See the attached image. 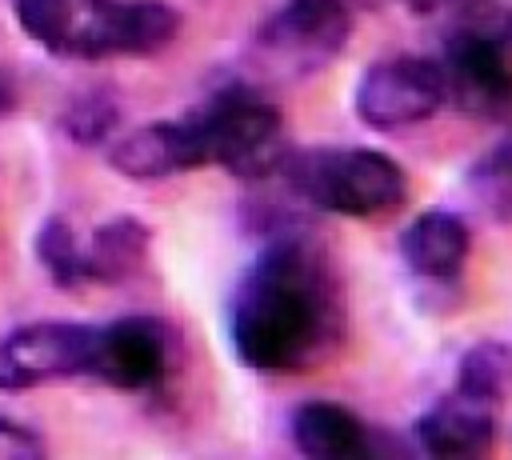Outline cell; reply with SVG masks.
<instances>
[{
	"instance_id": "1",
	"label": "cell",
	"mask_w": 512,
	"mask_h": 460,
	"mask_svg": "<svg viewBox=\"0 0 512 460\" xmlns=\"http://www.w3.org/2000/svg\"><path fill=\"white\" fill-rule=\"evenodd\" d=\"M348 332V304L336 268L304 236H280L244 272L228 336L240 364L256 372H308Z\"/></svg>"
},
{
	"instance_id": "2",
	"label": "cell",
	"mask_w": 512,
	"mask_h": 460,
	"mask_svg": "<svg viewBox=\"0 0 512 460\" xmlns=\"http://www.w3.org/2000/svg\"><path fill=\"white\" fill-rule=\"evenodd\" d=\"M16 24L48 52L72 60L152 56L180 32L164 0H12Z\"/></svg>"
},
{
	"instance_id": "3",
	"label": "cell",
	"mask_w": 512,
	"mask_h": 460,
	"mask_svg": "<svg viewBox=\"0 0 512 460\" xmlns=\"http://www.w3.org/2000/svg\"><path fill=\"white\" fill-rule=\"evenodd\" d=\"M292 192L332 216H384L408 200V172L380 148H304L280 164Z\"/></svg>"
},
{
	"instance_id": "4",
	"label": "cell",
	"mask_w": 512,
	"mask_h": 460,
	"mask_svg": "<svg viewBox=\"0 0 512 460\" xmlns=\"http://www.w3.org/2000/svg\"><path fill=\"white\" fill-rule=\"evenodd\" d=\"M196 148V168L216 164L240 180H264L280 172L288 156L284 116L260 92L232 84L216 92L204 108L184 116Z\"/></svg>"
},
{
	"instance_id": "5",
	"label": "cell",
	"mask_w": 512,
	"mask_h": 460,
	"mask_svg": "<svg viewBox=\"0 0 512 460\" xmlns=\"http://www.w3.org/2000/svg\"><path fill=\"white\" fill-rule=\"evenodd\" d=\"M352 108L372 132L412 128L444 108L440 64L432 56H384L364 68Z\"/></svg>"
},
{
	"instance_id": "6",
	"label": "cell",
	"mask_w": 512,
	"mask_h": 460,
	"mask_svg": "<svg viewBox=\"0 0 512 460\" xmlns=\"http://www.w3.org/2000/svg\"><path fill=\"white\" fill-rule=\"evenodd\" d=\"M352 36L348 0H288L256 36L276 76H312L332 64Z\"/></svg>"
},
{
	"instance_id": "7",
	"label": "cell",
	"mask_w": 512,
	"mask_h": 460,
	"mask_svg": "<svg viewBox=\"0 0 512 460\" xmlns=\"http://www.w3.org/2000/svg\"><path fill=\"white\" fill-rule=\"evenodd\" d=\"M92 356H96V324L40 320L12 328L0 340V388L24 392L52 380L92 376Z\"/></svg>"
},
{
	"instance_id": "8",
	"label": "cell",
	"mask_w": 512,
	"mask_h": 460,
	"mask_svg": "<svg viewBox=\"0 0 512 460\" xmlns=\"http://www.w3.org/2000/svg\"><path fill=\"white\" fill-rule=\"evenodd\" d=\"M444 80V104L476 120H500L512 112V52L480 28H460L436 56Z\"/></svg>"
},
{
	"instance_id": "9",
	"label": "cell",
	"mask_w": 512,
	"mask_h": 460,
	"mask_svg": "<svg viewBox=\"0 0 512 460\" xmlns=\"http://www.w3.org/2000/svg\"><path fill=\"white\" fill-rule=\"evenodd\" d=\"M168 372V332L152 316H124L112 324H96V356L92 380L144 392L156 388Z\"/></svg>"
},
{
	"instance_id": "10",
	"label": "cell",
	"mask_w": 512,
	"mask_h": 460,
	"mask_svg": "<svg viewBox=\"0 0 512 460\" xmlns=\"http://www.w3.org/2000/svg\"><path fill=\"white\" fill-rule=\"evenodd\" d=\"M496 408L492 400H480L464 388L452 384L420 420H416V444L428 456L440 460H460V456H480L496 440Z\"/></svg>"
},
{
	"instance_id": "11",
	"label": "cell",
	"mask_w": 512,
	"mask_h": 460,
	"mask_svg": "<svg viewBox=\"0 0 512 460\" xmlns=\"http://www.w3.org/2000/svg\"><path fill=\"white\" fill-rule=\"evenodd\" d=\"M108 160L128 180H160V176L196 168V148H192V132L180 116V120H152L144 128L124 132L120 140H112Z\"/></svg>"
},
{
	"instance_id": "12",
	"label": "cell",
	"mask_w": 512,
	"mask_h": 460,
	"mask_svg": "<svg viewBox=\"0 0 512 460\" xmlns=\"http://www.w3.org/2000/svg\"><path fill=\"white\" fill-rule=\"evenodd\" d=\"M468 252H472L468 224L444 208L420 212L400 236V256L408 272H416L420 280H440V284L456 280L460 268L468 264Z\"/></svg>"
},
{
	"instance_id": "13",
	"label": "cell",
	"mask_w": 512,
	"mask_h": 460,
	"mask_svg": "<svg viewBox=\"0 0 512 460\" xmlns=\"http://www.w3.org/2000/svg\"><path fill=\"white\" fill-rule=\"evenodd\" d=\"M292 444L308 460H360L372 452L364 420L336 400H304L292 412Z\"/></svg>"
},
{
	"instance_id": "14",
	"label": "cell",
	"mask_w": 512,
	"mask_h": 460,
	"mask_svg": "<svg viewBox=\"0 0 512 460\" xmlns=\"http://www.w3.org/2000/svg\"><path fill=\"white\" fill-rule=\"evenodd\" d=\"M144 256H148V228L132 216H116L92 232V244L84 248V268L88 280L120 284L144 264Z\"/></svg>"
},
{
	"instance_id": "15",
	"label": "cell",
	"mask_w": 512,
	"mask_h": 460,
	"mask_svg": "<svg viewBox=\"0 0 512 460\" xmlns=\"http://www.w3.org/2000/svg\"><path fill=\"white\" fill-rule=\"evenodd\" d=\"M456 388L500 404L504 392L512 388V344L504 340H480L460 356L456 368Z\"/></svg>"
},
{
	"instance_id": "16",
	"label": "cell",
	"mask_w": 512,
	"mask_h": 460,
	"mask_svg": "<svg viewBox=\"0 0 512 460\" xmlns=\"http://www.w3.org/2000/svg\"><path fill=\"white\" fill-rule=\"evenodd\" d=\"M36 256L44 264V272L60 284V288H76V284H88V268H84V248L76 240V232L68 228V220L52 216L40 224V236H36Z\"/></svg>"
},
{
	"instance_id": "17",
	"label": "cell",
	"mask_w": 512,
	"mask_h": 460,
	"mask_svg": "<svg viewBox=\"0 0 512 460\" xmlns=\"http://www.w3.org/2000/svg\"><path fill=\"white\" fill-rule=\"evenodd\" d=\"M468 184L496 220H512V136L500 140L496 148H488L472 164Z\"/></svg>"
},
{
	"instance_id": "18",
	"label": "cell",
	"mask_w": 512,
	"mask_h": 460,
	"mask_svg": "<svg viewBox=\"0 0 512 460\" xmlns=\"http://www.w3.org/2000/svg\"><path fill=\"white\" fill-rule=\"evenodd\" d=\"M116 120H120V112H116L112 100L88 96L68 112V132H72L76 144H100V140H108L116 132Z\"/></svg>"
},
{
	"instance_id": "19",
	"label": "cell",
	"mask_w": 512,
	"mask_h": 460,
	"mask_svg": "<svg viewBox=\"0 0 512 460\" xmlns=\"http://www.w3.org/2000/svg\"><path fill=\"white\" fill-rule=\"evenodd\" d=\"M20 452L40 456V440H36L24 424H8V420H0V456H20Z\"/></svg>"
},
{
	"instance_id": "20",
	"label": "cell",
	"mask_w": 512,
	"mask_h": 460,
	"mask_svg": "<svg viewBox=\"0 0 512 460\" xmlns=\"http://www.w3.org/2000/svg\"><path fill=\"white\" fill-rule=\"evenodd\" d=\"M400 4H408L416 16H432V12H440V8H448L452 0H400Z\"/></svg>"
},
{
	"instance_id": "21",
	"label": "cell",
	"mask_w": 512,
	"mask_h": 460,
	"mask_svg": "<svg viewBox=\"0 0 512 460\" xmlns=\"http://www.w3.org/2000/svg\"><path fill=\"white\" fill-rule=\"evenodd\" d=\"M16 108V92H12V84H8V76L0 72V116H8Z\"/></svg>"
}]
</instances>
